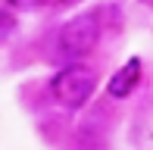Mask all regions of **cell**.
Wrapping results in <instances>:
<instances>
[{
	"label": "cell",
	"mask_w": 153,
	"mask_h": 150,
	"mask_svg": "<svg viewBox=\"0 0 153 150\" xmlns=\"http://www.w3.org/2000/svg\"><path fill=\"white\" fill-rule=\"evenodd\" d=\"M47 0H6V6L10 10H16V13H31V10H38V6H44Z\"/></svg>",
	"instance_id": "obj_5"
},
{
	"label": "cell",
	"mask_w": 153,
	"mask_h": 150,
	"mask_svg": "<svg viewBox=\"0 0 153 150\" xmlns=\"http://www.w3.org/2000/svg\"><path fill=\"white\" fill-rule=\"evenodd\" d=\"M103 38V13L97 10H85V13H75L72 19L59 25V35H56V47L66 59L78 63L81 56L97 50Z\"/></svg>",
	"instance_id": "obj_1"
},
{
	"label": "cell",
	"mask_w": 153,
	"mask_h": 150,
	"mask_svg": "<svg viewBox=\"0 0 153 150\" xmlns=\"http://www.w3.org/2000/svg\"><path fill=\"white\" fill-rule=\"evenodd\" d=\"M141 78H144V63H141V56H128L119 69L109 75V81H106V97H109V100H125V97H131L134 88L141 85Z\"/></svg>",
	"instance_id": "obj_3"
},
{
	"label": "cell",
	"mask_w": 153,
	"mask_h": 150,
	"mask_svg": "<svg viewBox=\"0 0 153 150\" xmlns=\"http://www.w3.org/2000/svg\"><path fill=\"white\" fill-rule=\"evenodd\" d=\"M16 10H10V6H0V41H6L10 35H16Z\"/></svg>",
	"instance_id": "obj_4"
},
{
	"label": "cell",
	"mask_w": 153,
	"mask_h": 150,
	"mask_svg": "<svg viewBox=\"0 0 153 150\" xmlns=\"http://www.w3.org/2000/svg\"><path fill=\"white\" fill-rule=\"evenodd\" d=\"M97 91V72L85 63H69L50 78V94L53 100L62 106V110L75 113V110H85L91 103Z\"/></svg>",
	"instance_id": "obj_2"
}]
</instances>
